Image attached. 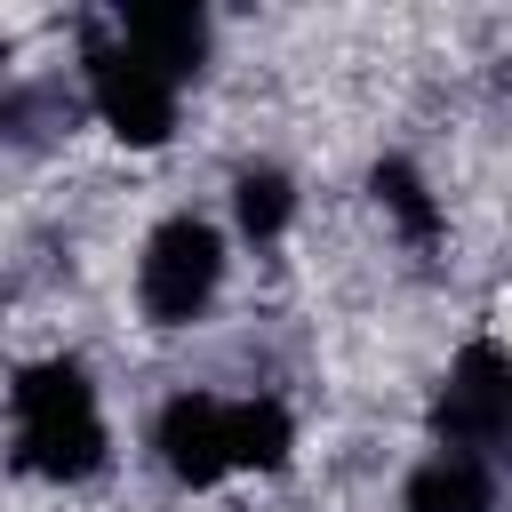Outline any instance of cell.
<instances>
[{
	"mask_svg": "<svg viewBox=\"0 0 512 512\" xmlns=\"http://www.w3.org/2000/svg\"><path fill=\"white\" fill-rule=\"evenodd\" d=\"M8 464L48 488H88L112 472L104 392L80 352H40L8 368Z\"/></svg>",
	"mask_w": 512,
	"mask_h": 512,
	"instance_id": "cell-1",
	"label": "cell"
},
{
	"mask_svg": "<svg viewBox=\"0 0 512 512\" xmlns=\"http://www.w3.org/2000/svg\"><path fill=\"white\" fill-rule=\"evenodd\" d=\"M224 272H232V240L216 216L200 208H168L144 248H136V320L152 336H184V328H208L216 296H224Z\"/></svg>",
	"mask_w": 512,
	"mask_h": 512,
	"instance_id": "cell-2",
	"label": "cell"
},
{
	"mask_svg": "<svg viewBox=\"0 0 512 512\" xmlns=\"http://www.w3.org/2000/svg\"><path fill=\"white\" fill-rule=\"evenodd\" d=\"M80 112L128 144V152H160L184 128V88L168 72H152L136 48L112 40V24H80Z\"/></svg>",
	"mask_w": 512,
	"mask_h": 512,
	"instance_id": "cell-3",
	"label": "cell"
},
{
	"mask_svg": "<svg viewBox=\"0 0 512 512\" xmlns=\"http://www.w3.org/2000/svg\"><path fill=\"white\" fill-rule=\"evenodd\" d=\"M512 440V368H504V344L480 328L448 352V376L432 392V448H456V456H504Z\"/></svg>",
	"mask_w": 512,
	"mask_h": 512,
	"instance_id": "cell-4",
	"label": "cell"
},
{
	"mask_svg": "<svg viewBox=\"0 0 512 512\" xmlns=\"http://www.w3.org/2000/svg\"><path fill=\"white\" fill-rule=\"evenodd\" d=\"M152 464H160L184 496L224 488V480H232V456H224V392L176 384V392L152 408Z\"/></svg>",
	"mask_w": 512,
	"mask_h": 512,
	"instance_id": "cell-5",
	"label": "cell"
},
{
	"mask_svg": "<svg viewBox=\"0 0 512 512\" xmlns=\"http://www.w3.org/2000/svg\"><path fill=\"white\" fill-rule=\"evenodd\" d=\"M112 40L136 48L152 72H168L176 88H192L216 56V16L192 0H128V8H112Z\"/></svg>",
	"mask_w": 512,
	"mask_h": 512,
	"instance_id": "cell-6",
	"label": "cell"
},
{
	"mask_svg": "<svg viewBox=\"0 0 512 512\" xmlns=\"http://www.w3.org/2000/svg\"><path fill=\"white\" fill-rule=\"evenodd\" d=\"M224 208H232V232H240L248 248H280V240L296 232V216H304V184H296L280 160H240Z\"/></svg>",
	"mask_w": 512,
	"mask_h": 512,
	"instance_id": "cell-7",
	"label": "cell"
},
{
	"mask_svg": "<svg viewBox=\"0 0 512 512\" xmlns=\"http://www.w3.org/2000/svg\"><path fill=\"white\" fill-rule=\"evenodd\" d=\"M496 504H504V488H496V464L488 456L432 448L400 480V512H496Z\"/></svg>",
	"mask_w": 512,
	"mask_h": 512,
	"instance_id": "cell-8",
	"label": "cell"
}]
</instances>
